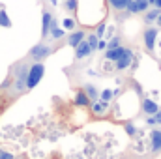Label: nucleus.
Segmentation results:
<instances>
[{"mask_svg":"<svg viewBox=\"0 0 161 159\" xmlns=\"http://www.w3.org/2000/svg\"><path fill=\"white\" fill-rule=\"evenodd\" d=\"M146 9H150L148 0H131L125 11H127L129 15H137V13H144Z\"/></svg>","mask_w":161,"mask_h":159,"instance_id":"obj_6","label":"nucleus"},{"mask_svg":"<svg viewBox=\"0 0 161 159\" xmlns=\"http://www.w3.org/2000/svg\"><path fill=\"white\" fill-rule=\"evenodd\" d=\"M105 49H107V41H105V40H99V41H97L96 51H105Z\"/></svg>","mask_w":161,"mask_h":159,"instance_id":"obj_29","label":"nucleus"},{"mask_svg":"<svg viewBox=\"0 0 161 159\" xmlns=\"http://www.w3.org/2000/svg\"><path fill=\"white\" fill-rule=\"evenodd\" d=\"M158 109H159V105L154 101V99H142V112L146 114V116H154L156 112H158Z\"/></svg>","mask_w":161,"mask_h":159,"instance_id":"obj_12","label":"nucleus"},{"mask_svg":"<svg viewBox=\"0 0 161 159\" xmlns=\"http://www.w3.org/2000/svg\"><path fill=\"white\" fill-rule=\"evenodd\" d=\"M154 120H156V125H161V107L158 109V112L154 114Z\"/></svg>","mask_w":161,"mask_h":159,"instance_id":"obj_30","label":"nucleus"},{"mask_svg":"<svg viewBox=\"0 0 161 159\" xmlns=\"http://www.w3.org/2000/svg\"><path fill=\"white\" fill-rule=\"evenodd\" d=\"M64 8H66L69 13H75V11H77V0H66V2H64Z\"/></svg>","mask_w":161,"mask_h":159,"instance_id":"obj_24","label":"nucleus"},{"mask_svg":"<svg viewBox=\"0 0 161 159\" xmlns=\"http://www.w3.org/2000/svg\"><path fill=\"white\" fill-rule=\"evenodd\" d=\"M142 40H144V47L148 51H154L156 47V40H158V28L156 26H148L142 34Z\"/></svg>","mask_w":161,"mask_h":159,"instance_id":"obj_5","label":"nucleus"},{"mask_svg":"<svg viewBox=\"0 0 161 159\" xmlns=\"http://www.w3.org/2000/svg\"><path fill=\"white\" fill-rule=\"evenodd\" d=\"M84 41L88 43V47H90V49H92V52H94V51H96V47H97V41H99V38H97L96 34H88V36L84 38Z\"/></svg>","mask_w":161,"mask_h":159,"instance_id":"obj_20","label":"nucleus"},{"mask_svg":"<svg viewBox=\"0 0 161 159\" xmlns=\"http://www.w3.org/2000/svg\"><path fill=\"white\" fill-rule=\"evenodd\" d=\"M107 2H109V6L118 13V11H125V9H127V6H129L131 0H107Z\"/></svg>","mask_w":161,"mask_h":159,"instance_id":"obj_17","label":"nucleus"},{"mask_svg":"<svg viewBox=\"0 0 161 159\" xmlns=\"http://www.w3.org/2000/svg\"><path fill=\"white\" fill-rule=\"evenodd\" d=\"M118 45H120V38L118 36H113V38H109V41H107V49H114Z\"/></svg>","mask_w":161,"mask_h":159,"instance_id":"obj_25","label":"nucleus"},{"mask_svg":"<svg viewBox=\"0 0 161 159\" xmlns=\"http://www.w3.org/2000/svg\"><path fill=\"white\" fill-rule=\"evenodd\" d=\"M150 140H152V152L154 154H159L161 152V129H154L152 131Z\"/></svg>","mask_w":161,"mask_h":159,"instance_id":"obj_14","label":"nucleus"},{"mask_svg":"<svg viewBox=\"0 0 161 159\" xmlns=\"http://www.w3.org/2000/svg\"><path fill=\"white\" fill-rule=\"evenodd\" d=\"M146 123H148V125H156V120H154V116H146Z\"/></svg>","mask_w":161,"mask_h":159,"instance_id":"obj_31","label":"nucleus"},{"mask_svg":"<svg viewBox=\"0 0 161 159\" xmlns=\"http://www.w3.org/2000/svg\"><path fill=\"white\" fill-rule=\"evenodd\" d=\"M49 36H51V41H58L66 36V30L60 28V26L56 25V21H53V26H51V30H49Z\"/></svg>","mask_w":161,"mask_h":159,"instance_id":"obj_15","label":"nucleus"},{"mask_svg":"<svg viewBox=\"0 0 161 159\" xmlns=\"http://www.w3.org/2000/svg\"><path fill=\"white\" fill-rule=\"evenodd\" d=\"M131 64H133V51L131 49H125V52L114 62V69L116 71H125V69L131 68Z\"/></svg>","mask_w":161,"mask_h":159,"instance_id":"obj_4","label":"nucleus"},{"mask_svg":"<svg viewBox=\"0 0 161 159\" xmlns=\"http://www.w3.org/2000/svg\"><path fill=\"white\" fill-rule=\"evenodd\" d=\"M125 49H127V47H122V45L114 47V49H105V60H109V62H116L122 54L125 52Z\"/></svg>","mask_w":161,"mask_h":159,"instance_id":"obj_9","label":"nucleus"},{"mask_svg":"<svg viewBox=\"0 0 161 159\" xmlns=\"http://www.w3.org/2000/svg\"><path fill=\"white\" fill-rule=\"evenodd\" d=\"M152 8H158V9H161V0H154V6Z\"/></svg>","mask_w":161,"mask_h":159,"instance_id":"obj_32","label":"nucleus"},{"mask_svg":"<svg viewBox=\"0 0 161 159\" xmlns=\"http://www.w3.org/2000/svg\"><path fill=\"white\" fill-rule=\"evenodd\" d=\"M8 107H11V105H9V103H8V101H6V99L0 96V116L6 112V109H8Z\"/></svg>","mask_w":161,"mask_h":159,"instance_id":"obj_27","label":"nucleus"},{"mask_svg":"<svg viewBox=\"0 0 161 159\" xmlns=\"http://www.w3.org/2000/svg\"><path fill=\"white\" fill-rule=\"evenodd\" d=\"M53 21H54V17L51 15V11L49 9H43V15H41V38L43 40L49 38V30L53 26Z\"/></svg>","mask_w":161,"mask_h":159,"instance_id":"obj_7","label":"nucleus"},{"mask_svg":"<svg viewBox=\"0 0 161 159\" xmlns=\"http://www.w3.org/2000/svg\"><path fill=\"white\" fill-rule=\"evenodd\" d=\"M113 97H114V92H113V90H109V88H107V90H103V92L99 94V99H101V101H113Z\"/></svg>","mask_w":161,"mask_h":159,"instance_id":"obj_23","label":"nucleus"},{"mask_svg":"<svg viewBox=\"0 0 161 159\" xmlns=\"http://www.w3.org/2000/svg\"><path fill=\"white\" fill-rule=\"evenodd\" d=\"M82 90H84V94L88 96L90 101H97V99H99V90H97L94 84H84Z\"/></svg>","mask_w":161,"mask_h":159,"instance_id":"obj_16","label":"nucleus"},{"mask_svg":"<svg viewBox=\"0 0 161 159\" xmlns=\"http://www.w3.org/2000/svg\"><path fill=\"white\" fill-rule=\"evenodd\" d=\"M28 64H30L28 58H23V60L15 62L9 68L6 80L0 84V96L9 105H13L21 96H25L28 92L26 90V71H28Z\"/></svg>","mask_w":161,"mask_h":159,"instance_id":"obj_1","label":"nucleus"},{"mask_svg":"<svg viewBox=\"0 0 161 159\" xmlns=\"http://www.w3.org/2000/svg\"><path fill=\"white\" fill-rule=\"evenodd\" d=\"M73 103H75L77 107H82V109H88L92 101L88 99V96L84 94V90H82V88H79V90L75 92V97H73Z\"/></svg>","mask_w":161,"mask_h":159,"instance_id":"obj_11","label":"nucleus"},{"mask_svg":"<svg viewBox=\"0 0 161 159\" xmlns=\"http://www.w3.org/2000/svg\"><path fill=\"white\" fill-rule=\"evenodd\" d=\"M15 156L11 154V152H8V150H0V159H13Z\"/></svg>","mask_w":161,"mask_h":159,"instance_id":"obj_28","label":"nucleus"},{"mask_svg":"<svg viewBox=\"0 0 161 159\" xmlns=\"http://www.w3.org/2000/svg\"><path fill=\"white\" fill-rule=\"evenodd\" d=\"M13 159H28L26 156H21V157H13Z\"/></svg>","mask_w":161,"mask_h":159,"instance_id":"obj_34","label":"nucleus"},{"mask_svg":"<svg viewBox=\"0 0 161 159\" xmlns=\"http://www.w3.org/2000/svg\"><path fill=\"white\" fill-rule=\"evenodd\" d=\"M88 109H90V112H92L96 118H103V116H105V112H107V109H109V101H101V99L92 101Z\"/></svg>","mask_w":161,"mask_h":159,"instance_id":"obj_8","label":"nucleus"},{"mask_svg":"<svg viewBox=\"0 0 161 159\" xmlns=\"http://www.w3.org/2000/svg\"><path fill=\"white\" fill-rule=\"evenodd\" d=\"M105 28H107V26H105V23H99V25H97V28H96V32H94V34H96V36H97V38H99V40H101V38H103V34H105Z\"/></svg>","mask_w":161,"mask_h":159,"instance_id":"obj_26","label":"nucleus"},{"mask_svg":"<svg viewBox=\"0 0 161 159\" xmlns=\"http://www.w3.org/2000/svg\"><path fill=\"white\" fill-rule=\"evenodd\" d=\"M62 28H64V30H75V28H77V23H75V19H71V17H68V19H62Z\"/></svg>","mask_w":161,"mask_h":159,"instance_id":"obj_21","label":"nucleus"},{"mask_svg":"<svg viewBox=\"0 0 161 159\" xmlns=\"http://www.w3.org/2000/svg\"><path fill=\"white\" fill-rule=\"evenodd\" d=\"M156 25H158V28H161V13H159V17L156 19Z\"/></svg>","mask_w":161,"mask_h":159,"instance_id":"obj_33","label":"nucleus"},{"mask_svg":"<svg viewBox=\"0 0 161 159\" xmlns=\"http://www.w3.org/2000/svg\"><path fill=\"white\" fill-rule=\"evenodd\" d=\"M0 26H6V28L11 26V21H9V17H8L6 9H4L2 6H0Z\"/></svg>","mask_w":161,"mask_h":159,"instance_id":"obj_19","label":"nucleus"},{"mask_svg":"<svg viewBox=\"0 0 161 159\" xmlns=\"http://www.w3.org/2000/svg\"><path fill=\"white\" fill-rule=\"evenodd\" d=\"M90 54H92V49L88 47V43H86V41L82 40L79 45L75 47V58H77V60H84V58H88Z\"/></svg>","mask_w":161,"mask_h":159,"instance_id":"obj_10","label":"nucleus"},{"mask_svg":"<svg viewBox=\"0 0 161 159\" xmlns=\"http://www.w3.org/2000/svg\"><path fill=\"white\" fill-rule=\"evenodd\" d=\"M124 129H125V133H127L129 137H135V135H137V127H135L133 122H125V123H124Z\"/></svg>","mask_w":161,"mask_h":159,"instance_id":"obj_22","label":"nucleus"},{"mask_svg":"<svg viewBox=\"0 0 161 159\" xmlns=\"http://www.w3.org/2000/svg\"><path fill=\"white\" fill-rule=\"evenodd\" d=\"M43 73H45V66L41 62H30L28 64V71H26V90L28 92L40 84V80L43 79Z\"/></svg>","mask_w":161,"mask_h":159,"instance_id":"obj_2","label":"nucleus"},{"mask_svg":"<svg viewBox=\"0 0 161 159\" xmlns=\"http://www.w3.org/2000/svg\"><path fill=\"white\" fill-rule=\"evenodd\" d=\"M161 9H158V8H152V9H146L144 11V23L146 25H152V23H156V19L159 17Z\"/></svg>","mask_w":161,"mask_h":159,"instance_id":"obj_18","label":"nucleus"},{"mask_svg":"<svg viewBox=\"0 0 161 159\" xmlns=\"http://www.w3.org/2000/svg\"><path fill=\"white\" fill-rule=\"evenodd\" d=\"M84 38H86V32H84V30H73V32L68 36V45L75 49V47H77Z\"/></svg>","mask_w":161,"mask_h":159,"instance_id":"obj_13","label":"nucleus"},{"mask_svg":"<svg viewBox=\"0 0 161 159\" xmlns=\"http://www.w3.org/2000/svg\"><path fill=\"white\" fill-rule=\"evenodd\" d=\"M53 51H54V49H53L49 43L40 41L38 45H34V47L28 51V56H26V58H28L30 62H43V60H45V58H47Z\"/></svg>","mask_w":161,"mask_h":159,"instance_id":"obj_3","label":"nucleus"}]
</instances>
